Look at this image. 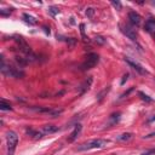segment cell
I'll use <instances>...</instances> for the list:
<instances>
[{
    "label": "cell",
    "mask_w": 155,
    "mask_h": 155,
    "mask_svg": "<svg viewBox=\"0 0 155 155\" xmlns=\"http://www.w3.org/2000/svg\"><path fill=\"white\" fill-rule=\"evenodd\" d=\"M107 144H108V140L105 139H91L80 144L78 147V150L82 151V150H90V149H101V148H104Z\"/></svg>",
    "instance_id": "6da1fadb"
},
{
    "label": "cell",
    "mask_w": 155,
    "mask_h": 155,
    "mask_svg": "<svg viewBox=\"0 0 155 155\" xmlns=\"http://www.w3.org/2000/svg\"><path fill=\"white\" fill-rule=\"evenodd\" d=\"M127 78H128V74H125V75L122 76V80H121V85H124V84H125V81L127 80Z\"/></svg>",
    "instance_id": "603a6c76"
},
{
    "label": "cell",
    "mask_w": 155,
    "mask_h": 155,
    "mask_svg": "<svg viewBox=\"0 0 155 155\" xmlns=\"http://www.w3.org/2000/svg\"><path fill=\"white\" fill-rule=\"evenodd\" d=\"M108 91H109V87H107V88H104V90H103V91H102V92H101V93L98 94V99L101 101V99L103 98V96H104V94H105V93H107Z\"/></svg>",
    "instance_id": "ffe728a7"
},
{
    "label": "cell",
    "mask_w": 155,
    "mask_h": 155,
    "mask_svg": "<svg viewBox=\"0 0 155 155\" xmlns=\"http://www.w3.org/2000/svg\"><path fill=\"white\" fill-rule=\"evenodd\" d=\"M67 42L69 44V47H70V48H73V47L75 46V44H76V40H75L74 38H70V39H68V40H67Z\"/></svg>",
    "instance_id": "ac0fdd59"
},
{
    "label": "cell",
    "mask_w": 155,
    "mask_h": 155,
    "mask_svg": "<svg viewBox=\"0 0 155 155\" xmlns=\"http://www.w3.org/2000/svg\"><path fill=\"white\" fill-rule=\"evenodd\" d=\"M153 136H155V131H154V132H151V133H149L148 136H145V138H150V137H153Z\"/></svg>",
    "instance_id": "d4e9b609"
},
{
    "label": "cell",
    "mask_w": 155,
    "mask_h": 155,
    "mask_svg": "<svg viewBox=\"0 0 155 155\" xmlns=\"http://www.w3.org/2000/svg\"><path fill=\"white\" fill-rule=\"evenodd\" d=\"M142 155H154V154H153V150H147V151L143 153Z\"/></svg>",
    "instance_id": "cb8c5ba5"
},
{
    "label": "cell",
    "mask_w": 155,
    "mask_h": 155,
    "mask_svg": "<svg viewBox=\"0 0 155 155\" xmlns=\"http://www.w3.org/2000/svg\"><path fill=\"white\" fill-rule=\"evenodd\" d=\"M122 33L128 38V39H131L132 41H136L137 40V34H136V30L132 28V27H130V25H124L122 27Z\"/></svg>",
    "instance_id": "8992f818"
},
{
    "label": "cell",
    "mask_w": 155,
    "mask_h": 155,
    "mask_svg": "<svg viewBox=\"0 0 155 155\" xmlns=\"http://www.w3.org/2000/svg\"><path fill=\"white\" fill-rule=\"evenodd\" d=\"M0 109L1 110H12V107H11L10 102H7L5 99H1L0 101Z\"/></svg>",
    "instance_id": "5bb4252c"
},
{
    "label": "cell",
    "mask_w": 155,
    "mask_h": 155,
    "mask_svg": "<svg viewBox=\"0 0 155 155\" xmlns=\"http://www.w3.org/2000/svg\"><path fill=\"white\" fill-rule=\"evenodd\" d=\"M144 29H145L148 33L155 35V19H154V18H149V19L145 22V24H144Z\"/></svg>",
    "instance_id": "ba28073f"
},
{
    "label": "cell",
    "mask_w": 155,
    "mask_h": 155,
    "mask_svg": "<svg viewBox=\"0 0 155 155\" xmlns=\"http://www.w3.org/2000/svg\"><path fill=\"white\" fill-rule=\"evenodd\" d=\"M91 84H92V76H90L88 79H86V80L84 81V84L81 85V88H80V93H81V94H82V93H85V92L90 88Z\"/></svg>",
    "instance_id": "30bf717a"
},
{
    "label": "cell",
    "mask_w": 155,
    "mask_h": 155,
    "mask_svg": "<svg viewBox=\"0 0 155 155\" xmlns=\"http://www.w3.org/2000/svg\"><path fill=\"white\" fill-rule=\"evenodd\" d=\"M153 121H155V115H154V116H151V117H149V119H148V122H153Z\"/></svg>",
    "instance_id": "484cf974"
},
{
    "label": "cell",
    "mask_w": 155,
    "mask_h": 155,
    "mask_svg": "<svg viewBox=\"0 0 155 155\" xmlns=\"http://www.w3.org/2000/svg\"><path fill=\"white\" fill-rule=\"evenodd\" d=\"M153 150V154H155V149H151Z\"/></svg>",
    "instance_id": "4316f807"
},
{
    "label": "cell",
    "mask_w": 155,
    "mask_h": 155,
    "mask_svg": "<svg viewBox=\"0 0 155 155\" xmlns=\"http://www.w3.org/2000/svg\"><path fill=\"white\" fill-rule=\"evenodd\" d=\"M57 130H58V127H57V126H54V125H45V126L42 127V132H44V133H46V134L54 133Z\"/></svg>",
    "instance_id": "8fae6325"
},
{
    "label": "cell",
    "mask_w": 155,
    "mask_h": 155,
    "mask_svg": "<svg viewBox=\"0 0 155 155\" xmlns=\"http://www.w3.org/2000/svg\"><path fill=\"white\" fill-rule=\"evenodd\" d=\"M98 61H99V56L97 53H90V54H87L85 62L81 64V69L82 70H88V69L93 68L98 63Z\"/></svg>",
    "instance_id": "3957f363"
},
{
    "label": "cell",
    "mask_w": 155,
    "mask_h": 155,
    "mask_svg": "<svg viewBox=\"0 0 155 155\" xmlns=\"http://www.w3.org/2000/svg\"><path fill=\"white\" fill-rule=\"evenodd\" d=\"M80 28H81V29H80V30H81V34H82L84 39L86 40V36H85V29H84V28H85V24H80Z\"/></svg>",
    "instance_id": "44dd1931"
},
{
    "label": "cell",
    "mask_w": 155,
    "mask_h": 155,
    "mask_svg": "<svg viewBox=\"0 0 155 155\" xmlns=\"http://www.w3.org/2000/svg\"><path fill=\"white\" fill-rule=\"evenodd\" d=\"M80 131H81V125H80V124L75 125V128H74V131L70 133V136H69V138H68V142H74V140L78 138Z\"/></svg>",
    "instance_id": "9c48e42d"
},
{
    "label": "cell",
    "mask_w": 155,
    "mask_h": 155,
    "mask_svg": "<svg viewBox=\"0 0 155 155\" xmlns=\"http://www.w3.org/2000/svg\"><path fill=\"white\" fill-rule=\"evenodd\" d=\"M6 140H7V147H8V155H12L15 151V148L18 142V136L13 131H8L6 133Z\"/></svg>",
    "instance_id": "277c9868"
},
{
    "label": "cell",
    "mask_w": 155,
    "mask_h": 155,
    "mask_svg": "<svg viewBox=\"0 0 155 155\" xmlns=\"http://www.w3.org/2000/svg\"><path fill=\"white\" fill-rule=\"evenodd\" d=\"M132 137H133V134H132V133L126 132V133H122V134L117 136V137H116V139H117V140H120V142H127V140L132 139Z\"/></svg>",
    "instance_id": "7c38bea8"
},
{
    "label": "cell",
    "mask_w": 155,
    "mask_h": 155,
    "mask_svg": "<svg viewBox=\"0 0 155 155\" xmlns=\"http://www.w3.org/2000/svg\"><path fill=\"white\" fill-rule=\"evenodd\" d=\"M128 19H130V22H131L133 25H136V27L140 25V23H142V17H140V15H139L138 12H136V11H131V12L128 13Z\"/></svg>",
    "instance_id": "52a82bcc"
},
{
    "label": "cell",
    "mask_w": 155,
    "mask_h": 155,
    "mask_svg": "<svg viewBox=\"0 0 155 155\" xmlns=\"http://www.w3.org/2000/svg\"><path fill=\"white\" fill-rule=\"evenodd\" d=\"M1 71L6 76H11V78H22L24 75V73L19 68H16V67H12V65L7 67L4 62V57H1Z\"/></svg>",
    "instance_id": "7a4b0ae2"
},
{
    "label": "cell",
    "mask_w": 155,
    "mask_h": 155,
    "mask_svg": "<svg viewBox=\"0 0 155 155\" xmlns=\"http://www.w3.org/2000/svg\"><path fill=\"white\" fill-rule=\"evenodd\" d=\"M138 94H139V96H140V98H142L143 101H145V102H151V101H153V99H151V98H150L149 96L144 94L143 92H138Z\"/></svg>",
    "instance_id": "e0dca14e"
},
{
    "label": "cell",
    "mask_w": 155,
    "mask_h": 155,
    "mask_svg": "<svg viewBox=\"0 0 155 155\" xmlns=\"http://www.w3.org/2000/svg\"><path fill=\"white\" fill-rule=\"evenodd\" d=\"M86 15H87L88 17H92V15H93V8H87Z\"/></svg>",
    "instance_id": "7402d4cb"
},
{
    "label": "cell",
    "mask_w": 155,
    "mask_h": 155,
    "mask_svg": "<svg viewBox=\"0 0 155 155\" xmlns=\"http://www.w3.org/2000/svg\"><path fill=\"white\" fill-rule=\"evenodd\" d=\"M58 12H59V8H58L57 6H50V7H48V13H50V15L56 16Z\"/></svg>",
    "instance_id": "9a60e30c"
},
{
    "label": "cell",
    "mask_w": 155,
    "mask_h": 155,
    "mask_svg": "<svg viewBox=\"0 0 155 155\" xmlns=\"http://www.w3.org/2000/svg\"><path fill=\"white\" fill-rule=\"evenodd\" d=\"M23 19H24V22H27V23H29V24H31V25L36 24V19H35L33 16L28 15V13H23Z\"/></svg>",
    "instance_id": "4fadbf2b"
},
{
    "label": "cell",
    "mask_w": 155,
    "mask_h": 155,
    "mask_svg": "<svg viewBox=\"0 0 155 155\" xmlns=\"http://www.w3.org/2000/svg\"><path fill=\"white\" fill-rule=\"evenodd\" d=\"M94 41H96L98 45H104V44H105V39H104L103 36H101V35L94 36Z\"/></svg>",
    "instance_id": "2e32d148"
},
{
    "label": "cell",
    "mask_w": 155,
    "mask_h": 155,
    "mask_svg": "<svg viewBox=\"0 0 155 155\" xmlns=\"http://www.w3.org/2000/svg\"><path fill=\"white\" fill-rule=\"evenodd\" d=\"M111 5L115 7V8H117V10H121L122 8V6H121V2H119V1H111Z\"/></svg>",
    "instance_id": "d6986e66"
},
{
    "label": "cell",
    "mask_w": 155,
    "mask_h": 155,
    "mask_svg": "<svg viewBox=\"0 0 155 155\" xmlns=\"http://www.w3.org/2000/svg\"><path fill=\"white\" fill-rule=\"evenodd\" d=\"M125 62H126L128 65H131V67H132L137 73H139V74H142V75H145V74L148 73V71H147V70H145V69H144L139 63H137V62H134V61H131V59H130V58H127V57L125 58Z\"/></svg>",
    "instance_id": "5b68a950"
}]
</instances>
